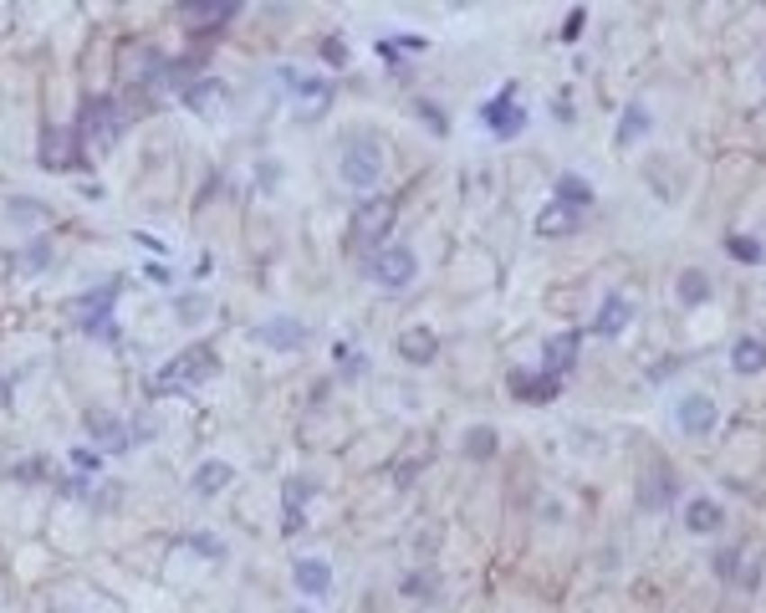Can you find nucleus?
I'll list each match as a JSON object with an SVG mask.
<instances>
[{"label": "nucleus", "instance_id": "f257e3e1", "mask_svg": "<svg viewBox=\"0 0 766 613\" xmlns=\"http://www.w3.org/2000/svg\"><path fill=\"white\" fill-rule=\"evenodd\" d=\"M123 108L118 103H108V97H93L87 108H82V123H77V133H82V143L93 149V154H108L113 143H118V133H123Z\"/></svg>", "mask_w": 766, "mask_h": 613}, {"label": "nucleus", "instance_id": "f03ea898", "mask_svg": "<svg viewBox=\"0 0 766 613\" xmlns=\"http://www.w3.org/2000/svg\"><path fill=\"white\" fill-rule=\"evenodd\" d=\"M338 174H343V185H353V189H374L378 179H383V143H374V139H347Z\"/></svg>", "mask_w": 766, "mask_h": 613}, {"label": "nucleus", "instance_id": "7ed1b4c3", "mask_svg": "<svg viewBox=\"0 0 766 613\" xmlns=\"http://www.w3.org/2000/svg\"><path fill=\"white\" fill-rule=\"evenodd\" d=\"M393 215H399V204H393V200H378V194H374V200H363L358 215H353V225H347V240L363 246V251H374L378 240H389Z\"/></svg>", "mask_w": 766, "mask_h": 613}, {"label": "nucleus", "instance_id": "20e7f679", "mask_svg": "<svg viewBox=\"0 0 766 613\" xmlns=\"http://www.w3.org/2000/svg\"><path fill=\"white\" fill-rule=\"evenodd\" d=\"M215 374V353L210 347H185L179 358L164 368V374H154V393H164V389H189V383H200V378H210Z\"/></svg>", "mask_w": 766, "mask_h": 613}, {"label": "nucleus", "instance_id": "39448f33", "mask_svg": "<svg viewBox=\"0 0 766 613\" xmlns=\"http://www.w3.org/2000/svg\"><path fill=\"white\" fill-rule=\"evenodd\" d=\"M368 271H374V282L383 286V292H404V286L414 282L419 261H414V251H404V246H378Z\"/></svg>", "mask_w": 766, "mask_h": 613}, {"label": "nucleus", "instance_id": "423d86ee", "mask_svg": "<svg viewBox=\"0 0 766 613\" xmlns=\"http://www.w3.org/2000/svg\"><path fill=\"white\" fill-rule=\"evenodd\" d=\"M87 435H93L103 450H128L133 440L149 435V425H123L113 409H87Z\"/></svg>", "mask_w": 766, "mask_h": 613}, {"label": "nucleus", "instance_id": "0eeeda50", "mask_svg": "<svg viewBox=\"0 0 766 613\" xmlns=\"http://www.w3.org/2000/svg\"><path fill=\"white\" fill-rule=\"evenodd\" d=\"M485 128H491V133H496V139H517L521 128H527V113L517 108V93H511V87H506V93L496 97V103H485Z\"/></svg>", "mask_w": 766, "mask_h": 613}, {"label": "nucleus", "instance_id": "6e6552de", "mask_svg": "<svg viewBox=\"0 0 766 613\" xmlns=\"http://www.w3.org/2000/svg\"><path fill=\"white\" fill-rule=\"evenodd\" d=\"M674 419H680L685 435H710L716 419H720V409H716V399H705V393H685L680 409H674Z\"/></svg>", "mask_w": 766, "mask_h": 613}, {"label": "nucleus", "instance_id": "1a4fd4ad", "mask_svg": "<svg viewBox=\"0 0 766 613\" xmlns=\"http://www.w3.org/2000/svg\"><path fill=\"white\" fill-rule=\"evenodd\" d=\"M578 347H582V332H552L547 343H542V368L552 378L572 374V363H578Z\"/></svg>", "mask_w": 766, "mask_h": 613}, {"label": "nucleus", "instance_id": "9d476101", "mask_svg": "<svg viewBox=\"0 0 766 613\" xmlns=\"http://www.w3.org/2000/svg\"><path fill=\"white\" fill-rule=\"evenodd\" d=\"M113 302H118V286H97L93 297H82V302H72V317H77V328H87V332H103L108 328V312H113Z\"/></svg>", "mask_w": 766, "mask_h": 613}, {"label": "nucleus", "instance_id": "9b49d317", "mask_svg": "<svg viewBox=\"0 0 766 613\" xmlns=\"http://www.w3.org/2000/svg\"><path fill=\"white\" fill-rule=\"evenodd\" d=\"M282 82L292 87V97L307 103V113H322L332 103V82L328 77H307V72H282Z\"/></svg>", "mask_w": 766, "mask_h": 613}, {"label": "nucleus", "instance_id": "f8f14e48", "mask_svg": "<svg viewBox=\"0 0 766 613\" xmlns=\"http://www.w3.org/2000/svg\"><path fill=\"white\" fill-rule=\"evenodd\" d=\"M725 527V511H720V501H710V496H695V501H685V532L695 536H710Z\"/></svg>", "mask_w": 766, "mask_h": 613}, {"label": "nucleus", "instance_id": "ddd939ff", "mask_svg": "<svg viewBox=\"0 0 766 613\" xmlns=\"http://www.w3.org/2000/svg\"><path fill=\"white\" fill-rule=\"evenodd\" d=\"M256 338L286 353V347H302V343H307V328H302V322H292V317H271V322H261V328H256Z\"/></svg>", "mask_w": 766, "mask_h": 613}, {"label": "nucleus", "instance_id": "4468645a", "mask_svg": "<svg viewBox=\"0 0 766 613\" xmlns=\"http://www.w3.org/2000/svg\"><path fill=\"white\" fill-rule=\"evenodd\" d=\"M634 322V302L628 297H608L603 307H598V322H593V332L598 338H618V332Z\"/></svg>", "mask_w": 766, "mask_h": 613}, {"label": "nucleus", "instance_id": "2eb2a0df", "mask_svg": "<svg viewBox=\"0 0 766 613\" xmlns=\"http://www.w3.org/2000/svg\"><path fill=\"white\" fill-rule=\"evenodd\" d=\"M297 588L302 593H312V598L332 593V567L322 563V557H302L297 563Z\"/></svg>", "mask_w": 766, "mask_h": 613}, {"label": "nucleus", "instance_id": "dca6fc26", "mask_svg": "<svg viewBox=\"0 0 766 613\" xmlns=\"http://www.w3.org/2000/svg\"><path fill=\"white\" fill-rule=\"evenodd\" d=\"M731 368H735V374H761V368H766V338H735Z\"/></svg>", "mask_w": 766, "mask_h": 613}, {"label": "nucleus", "instance_id": "f3484780", "mask_svg": "<svg viewBox=\"0 0 766 613\" xmlns=\"http://www.w3.org/2000/svg\"><path fill=\"white\" fill-rule=\"evenodd\" d=\"M399 353H404L409 363H435V353H439V338L429 328H409L404 338H399Z\"/></svg>", "mask_w": 766, "mask_h": 613}, {"label": "nucleus", "instance_id": "a211bd4d", "mask_svg": "<svg viewBox=\"0 0 766 613\" xmlns=\"http://www.w3.org/2000/svg\"><path fill=\"white\" fill-rule=\"evenodd\" d=\"M567 230H578V210H567V204L552 200L542 215H536V236H567Z\"/></svg>", "mask_w": 766, "mask_h": 613}, {"label": "nucleus", "instance_id": "6ab92c4d", "mask_svg": "<svg viewBox=\"0 0 766 613\" xmlns=\"http://www.w3.org/2000/svg\"><path fill=\"white\" fill-rule=\"evenodd\" d=\"M41 164H47V169H67V164H72V133L47 128V139H41Z\"/></svg>", "mask_w": 766, "mask_h": 613}, {"label": "nucleus", "instance_id": "aec40b11", "mask_svg": "<svg viewBox=\"0 0 766 613\" xmlns=\"http://www.w3.org/2000/svg\"><path fill=\"white\" fill-rule=\"evenodd\" d=\"M557 204H567V210H588V204H593V185L578 179V174H563V179H557Z\"/></svg>", "mask_w": 766, "mask_h": 613}, {"label": "nucleus", "instance_id": "412c9836", "mask_svg": "<svg viewBox=\"0 0 766 613\" xmlns=\"http://www.w3.org/2000/svg\"><path fill=\"white\" fill-rule=\"evenodd\" d=\"M230 465H225V460H204L200 471H194V491H200V496H215V491H225L230 486Z\"/></svg>", "mask_w": 766, "mask_h": 613}, {"label": "nucleus", "instance_id": "4be33fe9", "mask_svg": "<svg viewBox=\"0 0 766 613\" xmlns=\"http://www.w3.org/2000/svg\"><path fill=\"white\" fill-rule=\"evenodd\" d=\"M674 297L685 302V307H700V302H710V276H705V271H685V276H680V286H674Z\"/></svg>", "mask_w": 766, "mask_h": 613}, {"label": "nucleus", "instance_id": "5701e85b", "mask_svg": "<svg viewBox=\"0 0 766 613\" xmlns=\"http://www.w3.org/2000/svg\"><path fill=\"white\" fill-rule=\"evenodd\" d=\"M511 389L517 393H527V399H557L563 393V378H552V374H542V378H511Z\"/></svg>", "mask_w": 766, "mask_h": 613}, {"label": "nucleus", "instance_id": "b1692460", "mask_svg": "<svg viewBox=\"0 0 766 613\" xmlns=\"http://www.w3.org/2000/svg\"><path fill=\"white\" fill-rule=\"evenodd\" d=\"M644 133H649V108H644V103H628L624 123H618V143H634V139H644Z\"/></svg>", "mask_w": 766, "mask_h": 613}, {"label": "nucleus", "instance_id": "393cba45", "mask_svg": "<svg viewBox=\"0 0 766 613\" xmlns=\"http://www.w3.org/2000/svg\"><path fill=\"white\" fill-rule=\"evenodd\" d=\"M725 251H731L735 261H746V266H761L766 261V246H756L751 236H725Z\"/></svg>", "mask_w": 766, "mask_h": 613}, {"label": "nucleus", "instance_id": "a878e982", "mask_svg": "<svg viewBox=\"0 0 766 613\" xmlns=\"http://www.w3.org/2000/svg\"><path fill=\"white\" fill-rule=\"evenodd\" d=\"M670 496H674L670 475H659V481H644V491H639V501L649 506V511H664V506H670Z\"/></svg>", "mask_w": 766, "mask_h": 613}, {"label": "nucleus", "instance_id": "bb28decb", "mask_svg": "<svg viewBox=\"0 0 766 613\" xmlns=\"http://www.w3.org/2000/svg\"><path fill=\"white\" fill-rule=\"evenodd\" d=\"M230 16H235V5H185V21H194V26H220Z\"/></svg>", "mask_w": 766, "mask_h": 613}, {"label": "nucleus", "instance_id": "cd10ccee", "mask_svg": "<svg viewBox=\"0 0 766 613\" xmlns=\"http://www.w3.org/2000/svg\"><path fill=\"white\" fill-rule=\"evenodd\" d=\"M465 450H470V455H475V460H485V455H491V450H496V429L475 425V429H470V435H465Z\"/></svg>", "mask_w": 766, "mask_h": 613}, {"label": "nucleus", "instance_id": "c85d7f7f", "mask_svg": "<svg viewBox=\"0 0 766 613\" xmlns=\"http://www.w3.org/2000/svg\"><path fill=\"white\" fill-rule=\"evenodd\" d=\"M582 26H588V11H567V26H563V41H578Z\"/></svg>", "mask_w": 766, "mask_h": 613}, {"label": "nucleus", "instance_id": "c756f323", "mask_svg": "<svg viewBox=\"0 0 766 613\" xmlns=\"http://www.w3.org/2000/svg\"><path fill=\"white\" fill-rule=\"evenodd\" d=\"M41 261H51V246H47V240H41V246H32V251L21 256V266H26V271H36Z\"/></svg>", "mask_w": 766, "mask_h": 613}, {"label": "nucleus", "instance_id": "7c9ffc66", "mask_svg": "<svg viewBox=\"0 0 766 613\" xmlns=\"http://www.w3.org/2000/svg\"><path fill=\"white\" fill-rule=\"evenodd\" d=\"M194 547H200L204 557H225V547H220L215 536H194Z\"/></svg>", "mask_w": 766, "mask_h": 613}, {"label": "nucleus", "instance_id": "2f4dec72", "mask_svg": "<svg viewBox=\"0 0 766 613\" xmlns=\"http://www.w3.org/2000/svg\"><path fill=\"white\" fill-rule=\"evenodd\" d=\"M297 613H307V608H297Z\"/></svg>", "mask_w": 766, "mask_h": 613}]
</instances>
